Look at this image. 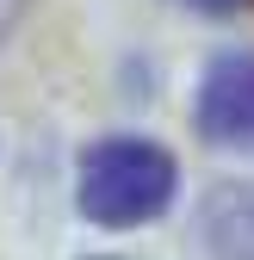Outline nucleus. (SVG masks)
<instances>
[{"instance_id": "3", "label": "nucleus", "mask_w": 254, "mask_h": 260, "mask_svg": "<svg viewBox=\"0 0 254 260\" xmlns=\"http://www.w3.org/2000/svg\"><path fill=\"white\" fill-rule=\"evenodd\" d=\"M19 7H25V0H0V38H7V25L19 19Z\"/></svg>"}, {"instance_id": "2", "label": "nucleus", "mask_w": 254, "mask_h": 260, "mask_svg": "<svg viewBox=\"0 0 254 260\" xmlns=\"http://www.w3.org/2000/svg\"><path fill=\"white\" fill-rule=\"evenodd\" d=\"M193 124H199V137L217 143V149L254 143V50H224L205 69Z\"/></svg>"}, {"instance_id": "1", "label": "nucleus", "mask_w": 254, "mask_h": 260, "mask_svg": "<svg viewBox=\"0 0 254 260\" xmlns=\"http://www.w3.org/2000/svg\"><path fill=\"white\" fill-rule=\"evenodd\" d=\"M180 192V168L149 137H106L81 155V211L106 230L155 223Z\"/></svg>"}]
</instances>
